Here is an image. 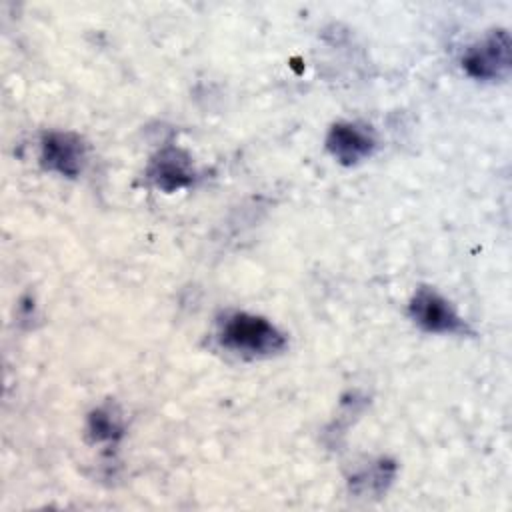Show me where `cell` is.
<instances>
[{"instance_id": "obj_1", "label": "cell", "mask_w": 512, "mask_h": 512, "mask_svg": "<svg viewBox=\"0 0 512 512\" xmlns=\"http://www.w3.org/2000/svg\"><path fill=\"white\" fill-rule=\"evenodd\" d=\"M220 344L248 356H272L286 348L284 334L264 316L250 312L228 314L218 332Z\"/></svg>"}, {"instance_id": "obj_2", "label": "cell", "mask_w": 512, "mask_h": 512, "mask_svg": "<svg viewBox=\"0 0 512 512\" xmlns=\"http://www.w3.org/2000/svg\"><path fill=\"white\" fill-rule=\"evenodd\" d=\"M512 64L510 34L502 28L492 30L480 42L472 44L462 56L464 72L474 80H502L508 76Z\"/></svg>"}, {"instance_id": "obj_3", "label": "cell", "mask_w": 512, "mask_h": 512, "mask_svg": "<svg viewBox=\"0 0 512 512\" xmlns=\"http://www.w3.org/2000/svg\"><path fill=\"white\" fill-rule=\"evenodd\" d=\"M410 318L432 334H466L468 326L458 316L454 306L434 288L420 286L408 306Z\"/></svg>"}, {"instance_id": "obj_4", "label": "cell", "mask_w": 512, "mask_h": 512, "mask_svg": "<svg viewBox=\"0 0 512 512\" xmlns=\"http://www.w3.org/2000/svg\"><path fill=\"white\" fill-rule=\"evenodd\" d=\"M40 162L46 170L74 178L86 162V144L74 132H46L40 140Z\"/></svg>"}, {"instance_id": "obj_5", "label": "cell", "mask_w": 512, "mask_h": 512, "mask_svg": "<svg viewBox=\"0 0 512 512\" xmlns=\"http://www.w3.org/2000/svg\"><path fill=\"white\" fill-rule=\"evenodd\" d=\"M326 148L340 164L354 166L372 156L376 148V138L366 126H360L356 122H336L328 130Z\"/></svg>"}, {"instance_id": "obj_6", "label": "cell", "mask_w": 512, "mask_h": 512, "mask_svg": "<svg viewBox=\"0 0 512 512\" xmlns=\"http://www.w3.org/2000/svg\"><path fill=\"white\" fill-rule=\"evenodd\" d=\"M148 178L160 190L174 192L194 182V166L184 150L168 146L150 160Z\"/></svg>"}, {"instance_id": "obj_7", "label": "cell", "mask_w": 512, "mask_h": 512, "mask_svg": "<svg viewBox=\"0 0 512 512\" xmlns=\"http://www.w3.org/2000/svg\"><path fill=\"white\" fill-rule=\"evenodd\" d=\"M88 432L96 442H112L122 434V424L116 414L108 408H100L92 412L88 420Z\"/></svg>"}]
</instances>
